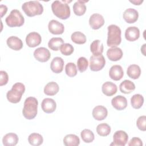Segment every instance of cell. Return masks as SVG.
Here are the masks:
<instances>
[{
    "label": "cell",
    "instance_id": "obj_1",
    "mask_svg": "<svg viewBox=\"0 0 146 146\" xmlns=\"http://www.w3.org/2000/svg\"><path fill=\"white\" fill-rule=\"evenodd\" d=\"M66 1H55L51 4V9L57 17L61 19H66L70 16V8Z\"/></svg>",
    "mask_w": 146,
    "mask_h": 146
},
{
    "label": "cell",
    "instance_id": "obj_2",
    "mask_svg": "<svg viewBox=\"0 0 146 146\" xmlns=\"http://www.w3.org/2000/svg\"><path fill=\"white\" fill-rule=\"evenodd\" d=\"M38 100L35 98L33 96L27 98L25 100L22 110L23 116L28 120L34 119L38 112Z\"/></svg>",
    "mask_w": 146,
    "mask_h": 146
},
{
    "label": "cell",
    "instance_id": "obj_3",
    "mask_svg": "<svg viewBox=\"0 0 146 146\" xmlns=\"http://www.w3.org/2000/svg\"><path fill=\"white\" fill-rule=\"evenodd\" d=\"M107 34V46L111 47H116L120 44L121 41V29L115 25H111L108 26Z\"/></svg>",
    "mask_w": 146,
    "mask_h": 146
},
{
    "label": "cell",
    "instance_id": "obj_4",
    "mask_svg": "<svg viewBox=\"0 0 146 146\" xmlns=\"http://www.w3.org/2000/svg\"><path fill=\"white\" fill-rule=\"evenodd\" d=\"M22 9L29 17L40 15L43 11L42 5L38 1H30L23 3Z\"/></svg>",
    "mask_w": 146,
    "mask_h": 146
},
{
    "label": "cell",
    "instance_id": "obj_5",
    "mask_svg": "<svg viewBox=\"0 0 146 146\" xmlns=\"http://www.w3.org/2000/svg\"><path fill=\"white\" fill-rule=\"evenodd\" d=\"M25 91V85L17 82L12 86V88L6 94L7 100L12 103H17L20 102L23 94Z\"/></svg>",
    "mask_w": 146,
    "mask_h": 146
},
{
    "label": "cell",
    "instance_id": "obj_6",
    "mask_svg": "<svg viewBox=\"0 0 146 146\" xmlns=\"http://www.w3.org/2000/svg\"><path fill=\"white\" fill-rule=\"evenodd\" d=\"M5 22L7 25L10 27H20L24 24L25 19L18 10L14 9L6 18Z\"/></svg>",
    "mask_w": 146,
    "mask_h": 146
},
{
    "label": "cell",
    "instance_id": "obj_7",
    "mask_svg": "<svg viewBox=\"0 0 146 146\" xmlns=\"http://www.w3.org/2000/svg\"><path fill=\"white\" fill-rule=\"evenodd\" d=\"M106 64V59L102 54L92 55L90 58V68L92 71L101 70Z\"/></svg>",
    "mask_w": 146,
    "mask_h": 146
},
{
    "label": "cell",
    "instance_id": "obj_8",
    "mask_svg": "<svg viewBox=\"0 0 146 146\" xmlns=\"http://www.w3.org/2000/svg\"><path fill=\"white\" fill-rule=\"evenodd\" d=\"M128 134L124 131L119 130L115 132L113 136V143L111 145L124 146L128 141Z\"/></svg>",
    "mask_w": 146,
    "mask_h": 146
},
{
    "label": "cell",
    "instance_id": "obj_9",
    "mask_svg": "<svg viewBox=\"0 0 146 146\" xmlns=\"http://www.w3.org/2000/svg\"><path fill=\"white\" fill-rule=\"evenodd\" d=\"M34 56L37 60L40 62H46L50 58L51 53L46 47H41L35 50Z\"/></svg>",
    "mask_w": 146,
    "mask_h": 146
},
{
    "label": "cell",
    "instance_id": "obj_10",
    "mask_svg": "<svg viewBox=\"0 0 146 146\" xmlns=\"http://www.w3.org/2000/svg\"><path fill=\"white\" fill-rule=\"evenodd\" d=\"M104 23L103 17L99 13L92 14L89 19V24L91 27L94 30L100 29Z\"/></svg>",
    "mask_w": 146,
    "mask_h": 146
},
{
    "label": "cell",
    "instance_id": "obj_11",
    "mask_svg": "<svg viewBox=\"0 0 146 146\" xmlns=\"http://www.w3.org/2000/svg\"><path fill=\"white\" fill-rule=\"evenodd\" d=\"M40 35L36 32H31L27 34L26 38V43L30 47H35L41 43Z\"/></svg>",
    "mask_w": 146,
    "mask_h": 146
},
{
    "label": "cell",
    "instance_id": "obj_12",
    "mask_svg": "<svg viewBox=\"0 0 146 146\" xmlns=\"http://www.w3.org/2000/svg\"><path fill=\"white\" fill-rule=\"evenodd\" d=\"M48 29L49 31L55 35L62 34L63 33L64 30V25L56 20H51L48 25Z\"/></svg>",
    "mask_w": 146,
    "mask_h": 146
},
{
    "label": "cell",
    "instance_id": "obj_13",
    "mask_svg": "<svg viewBox=\"0 0 146 146\" xmlns=\"http://www.w3.org/2000/svg\"><path fill=\"white\" fill-rule=\"evenodd\" d=\"M123 17L125 21L128 23H133L138 19L139 13L135 9L128 8L124 11Z\"/></svg>",
    "mask_w": 146,
    "mask_h": 146
},
{
    "label": "cell",
    "instance_id": "obj_14",
    "mask_svg": "<svg viewBox=\"0 0 146 146\" xmlns=\"http://www.w3.org/2000/svg\"><path fill=\"white\" fill-rule=\"evenodd\" d=\"M111 104L117 110H123L127 106V100L123 96L117 95L112 99Z\"/></svg>",
    "mask_w": 146,
    "mask_h": 146
},
{
    "label": "cell",
    "instance_id": "obj_15",
    "mask_svg": "<svg viewBox=\"0 0 146 146\" xmlns=\"http://www.w3.org/2000/svg\"><path fill=\"white\" fill-rule=\"evenodd\" d=\"M92 116L96 120H104L108 115L107 109L103 106H97L92 110Z\"/></svg>",
    "mask_w": 146,
    "mask_h": 146
},
{
    "label": "cell",
    "instance_id": "obj_16",
    "mask_svg": "<svg viewBox=\"0 0 146 146\" xmlns=\"http://www.w3.org/2000/svg\"><path fill=\"white\" fill-rule=\"evenodd\" d=\"M41 107L44 112L50 113L56 110V104L55 101L51 98H44L42 102Z\"/></svg>",
    "mask_w": 146,
    "mask_h": 146
},
{
    "label": "cell",
    "instance_id": "obj_17",
    "mask_svg": "<svg viewBox=\"0 0 146 146\" xmlns=\"http://www.w3.org/2000/svg\"><path fill=\"white\" fill-rule=\"evenodd\" d=\"M140 36V30L136 26L128 27L125 31V38L128 41L133 42Z\"/></svg>",
    "mask_w": 146,
    "mask_h": 146
},
{
    "label": "cell",
    "instance_id": "obj_18",
    "mask_svg": "<svg viewBox=\"0 0 146 146\" xmlns=\"http://www.w3.org/2000/svg\"><path fill=\"white\" fill-rule=\"evenodd\" d=\"M124 75V71L121 66L113 65L112 66L109 71V76L112 80L117 81L120 80Z\"/></svg>",
    "mask_w": 146,
    "mask_h": 146
},
{
    "label": "cell",
    "instance_id": "obj_19",
    "mask_svg": "<svg viewBox=\"0 0 146 146\" xmlns=\"http://www.w3.org/2000/svg\"><path fill=\"white\" fill-rule=\"evenodd\" d=\"M107 56L111 61H117L122 58L123 51L119 47H111L107 50Z\"/></svg>",
    "mask_w": 146,
    "mask_h": 146
},
{
    "label": "cell",
    "instance_id": "obj_20",
    "mask_svg": "<svg viewBox=\"0 0 146 146\" xmlns=\"http://www.w3.org/2000/svg\"><path fill=\"white\" fill-rule=\"evenodd\" d=\"M64 60L59 56L53 58L50 64V68L52 72L56 74L60 73L63 70Z\"/></svg>",
    "mask_w": 146,
    "mask_h": 146
},
{
    "label": "cell",
    "instance_id": "obj_21",
    "mask_svg": "<svg viewBox=\"0 0 146 146\" xmlns=\"http://www.w3.org/2000/svg\"><path fill=\"white\" fill-rule=\"evenodd\" d=\"M7 46L11 49L18 51L23 47V42L22 40L17 36H11L6 40Z\"/></svg>",
    "mask_w": 146,
    "mask_h": 146
},
{
    "label": "cell",
    "instance_id": "obj_22",
    "mask_svg": "<svg viewBox=\"0 0 146 146\" xmlns=\"http://www.w3.org/2000/svg\"><path fill=\"white\" fill-rule=\"evenodd\" d=\"M117 90V86L111 82H106L104 83L102 87L103 93L107 96L113 95L116 93Z\"/></svg>",
    "mask_w": 146,
    "mask_h": 146
},
{
    "label": "cell",
    "instance_id": "obj_23",
    "mask_svg": "<svg viewBox=\"0 0 146 146\" xmlns=\"http://www.w3.org/2000/svg\"><path fill=\"white\" fill-rule=\"evenodd\" d=\"M19 140L17 134L14 133H9L5 135L2 139L3 144L5 146H14Z\"/></svg>",
    "mask_w": 146,
    "mask_h": 146
},
{
    "label": "cell",
    "instance_id": "obj_24",
    "mask_svg": "<svg viewBox=\"0 0 146 146\" xmlns=\"http://www.w3.org/2000/svg\"><path fill=\"white\" fill-rule=\"evenodd\" d=\"M119 89L122 93L128 94L135 90V85L129 80H124L120 84Z\"/></svg>",
    "mask_w": 146,
    "mask_h": 146
},
{
    "label": "cell",
    "instance_id": "obj_25",
    "mask_svg": "<svg viewBox=\"0 0 146 146\" xmlns=\"http://www.w3.org/2000/svg\"><path fill=\"white\" fill-rule=\"evenodd\" d=\"M87 1L79 0L73 5V11L75 15L78 16L83 15L86 11V6L85 3Z\"/></svg>",
    "mask_w": 146,
    "mask_h": 146
},
{
    "label": "cell",
    "instance_id": "obj_26",
    "mask_svg": "<svg viewBox=\"0 0 146 146\" xmlns=\"http://www.w3.org/2000/svg\"><path fill=\"white\" fill-rule=\"evenodd\" d=\"M127 74L129 78L133 79H137L141 74L140 67L137 64H131L127 68Z\"/></svg>",
    "mask_w": 146,
    "mask_h": 146
},
{
    "label": "cell",
    "instance_id": "obj_27",
    "mask_svg": "<svg viewBox=\"0 0 146 146\" xmlns=\"http://www.w3.org/2000/svg\"><path fill=\"white\" fill-rule=\"evenodd\" d=\"M59 90L58 84L55 82L48 83L44 88V93L49 96H53L56 94Z\"/></svg>",
    "mask_w": 146,
    "mask_h": 146
},
{
    "label": "cell",
    "instance_id": "obj_28",
    "mask_svg": "<svg viewBox=\"0 0 146 146\" xmlns=\"http://www.w3.org/2000/svg\"><path fill=\"white\" fill-rule=\"evenodd\" d=\"M63 144L66 146H78L80 144V139L74 134H68L63 139Z\"/></svg>",
    "mask_w": 146,
    "mask_h": 146
},
{
    "label": "cell",
    "instance_id": "obj_29",
    "mask_svg": "<svg viewBox=\"0 0 146 146\" xmlns=\"http://www.w3.org/2000/svg\"><path fill=\"white\" fill-rule=\"evenodd\" d=\"M103 44L99 39L94 40L90 45V50L93 55L102 54L103 52Z\"/></svg>",
    "mask_w": 146,
    "mask_h": 146
},
{
    "label": "cell",
    "instance_id": "obj_30",
    "mask_svg": "<svg viewBox=\"0 0 146 146\" xmlns=\"http://www.w3.org/2000/svg\"><path fill=\"white\" fill-rule=\"evenodd\" d=\"M63 44H64V41L62 38L54 37L48 41V46L52 50L58 51L60 48Z\"/></svg>",
    "mask_w": 146,
    "mask_h": 146
},
{
    "label": "cell",
    "instance_id": "obj_31",
    "mask_svg": "<svg viewBox=\"0 0 146 146\" xmlns=\"http://www.w3.org/2000/svg\"><path fill=\"white\" fill-rule=\"evenodd\" d=\"M28 141L33 146H38L43 143L42 136L38 133H32L28 137Z\"/></svg>",
    "mask_w": 146,
    "mask_h": 146
},
{
    "label": "cell",
    "instance_id": "obj_32",
    "mask_svg": "<svg viewBox=\"0 0 146 146\" xmlns=\"http://www.w3.org/2000/svg\"><path fill=\"white\" fill-rule=\"evenodd\" d=\"M144 103V98L140 94H135L131 98V103L133 108L139 109L141 107Z\"/></svg>",
    "mask_w": 146,
    "mask_h": 146
},
{
    "label": "cell",
    "instance_id": "obj_33",
    "mask_svg": "<svg viewBox=\"0 0 146 146\" xmlns=\"http://www.w3.org/2000/svg\"><path fill=\"white\" fill-rule=\"evenodd\" d=\"M71 39L73 42L79 44H84L86 42V35L80 31L74 32L71 34Z\"/></svg>",
    "mask_w": 146,
    "mask_h": 146
},
{
    "label": "cell",
    "instance_id": "obj_34",
    "mask_svg": "<svg viewBox=\"0 0 146 146\" xmlns=\"http://www.w3.org/2000/svg\"><path fill=\"white\" fill-rule=\"evenodd\" d=\"M96 132L100 136H106L110 133L111 127L107 123H101L98 125Z\"/></svg>",
    "mask_w": 146,
    "mask_h": 146
},
{
    "label": "cell",
    "instance_id": "obj_35",
    "mask_svg": "<svg viewBox=\"0 0 146 146\" xmlns=\"http://www.w3.org/2000/svg\"><path fill=\"white\" fill-rule=\"evenodd\" d=\"M80 136L83 141L87 143L92 142L95 139L94 133L92 131L88 129H83L80 133Z\"/></svg>",
    "mask_w": 146,
    "mask_h": 146
},
{
    "label": "cell",
    "instance_id": "obj_36",
    "mask_svg": "<svg viewBox=\"0 0 146 146\" xmlns=\"http://www.w3.org/2000/svg\"><path fill=\"white\" fill-rule=\"evenodd\" d=\"M65 72L67 75L70 77L75 76L77 74V68L75 63L69 62L65 66Z\"/></svg>",
    "mask_w": 146,
    "mask_h": 146
},
{
    "label": "cell",
    "instance_id": "obj_37",
    "mask_svg": "<svg viewBox=\"0 0 146 146\" xmlns=\"http://www.w3.org/2000/svg\"><path fill=\"white\" fill-rule=\"evenodd\" d=\"M88 66V62L87 59L83 56H81L77 60V66L79 71L80 72H83L85 71Z\"/></svg>",
    "mask_w": 146,
    "mask_h": 146
},
{
    "label": "cell",
    "instance_id": "obj_38",
    "mask_svg": "<svg viewBox=\"0 0 146 146\" xmlns=\"http://www.w3.org/2000/svg\"><path fill=\"white\" fill-rule=\"evenodd\" d=\"M61 53L66 56L70 55L74 52V47L70 43H64L62 45L60 48Z\"/></svg>",
    "mask_w": 146,
    "mask_h": 146
},
{
    "label": "cell",
    "instance_id": "obj_39",
    "mask_svg": "<svg viewBox=\"0 0 146 146\" xmlns=\"http://www.w3.org/2000/svg\"><path fill=\"white\" fill-rule=\"evenodd\" d=\"M145 124H146V116L145 115H143L139 117L136 121V125L140 130L142 131H145L146 130Z\"/></svg>",
    "mask_w": 146,
    "mask_h": 146
},
{
    "label": "cell",
    "instance_id": "obj_40",
    "mask_svg": "<svg viewBox=\"0 0 146 146\" xmlns=\"http://www.w3.org/2000/svg\"><path fill=\"white\" fill-rule=\"evenodd\" d=\"M0 75H1L0 86H2L7 83L9 80V76L7 73L6 71H2V70L0 71Z\"/></svg>",
    "mask_w": 146,
    "mask_h": 146
},
{
    "label": "cell",
    "instance_id": "obj_41",
    "mask_svg": "<svg viewBox=\"0 0 146 146\" xmlns=\"http://www.w3.org/2000/svg\"><path fill=\"white\" fill-rule=\"evenodd\" d=\"M129 146H133V145H137V146H142L143 145V142L141 140L139 137H133L131 139L128 143Z\"/></svg>",
    "mask_w": 146,
    "mask_h": 146
},
{
    "label": "cell",
    "instance_id": "obj_42",
    "mask_svg": "<svg viewBox=\"0 0 146 146\" xmlns=\"http://www.w3.org/2000/svg\"><path fill=\"white\" fill-rule=\"evenodd\" d=\"M7 11V7L6 5H4L3 4L1 5L0 6V11H1V17L2 18L4 15L6 14V12Z\"/></svg>",
    "mask_w": 146,
    "mask_h": 146
},
{
    "label": "cell",
    "instance_id": "obj_43",
    "mask_svg": "<svg viewBox=\"0 0 146 146\" xmlns=\"http://www.w3.org/2000/svg\"><path fill=\"white\" fill-rule=\"evenodd\" d=\"M130 2L131 3L135 4V5H140L143 2V0H138V1L135 0V1H130Z\"/></svg>",
    "mask_w": 146,
    "mask_h": 146
}]
</instances>
